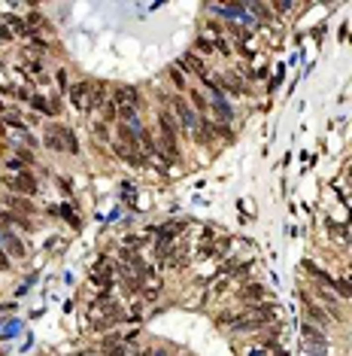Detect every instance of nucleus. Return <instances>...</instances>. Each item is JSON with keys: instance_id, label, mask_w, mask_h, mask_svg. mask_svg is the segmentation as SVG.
I'll return each instance as SVG.
<instances>
[{"instance_id": "obj_1", "label": "nucleus", "mask_w": 352, "mask_h": 356, "mask_svg": "<svg viewBox=\"0 0 352 356\" xmlns=\"http://www.w3.org/2000/svg\"><path fill=\"white\" fill-rule=\"evenodd\" d=\"M3 186L9 189V192H21V195H34V192H37V180H34L28 171L6 174V177H3Z\"/></svg>"}, {"instance_id": "obj_2", "label": "nucleus", "mask_w": 352, "mask_h": 356, "mask_svg": "<svg viewBox=\"0 0 352 356\" xmlns=\"http://www.w3.org/2000/svg\"><path fill=\"white\" fill-rule=\"evenodd\" d=\"M91 91L94 85L91 82H76V85H70V104L76 107V110H91Z\"/></svg>"}, {"instance_id": "obj_3", "label": "nucleus", "mask_w": 352, "mask_h": 356, "mask_svg": "<svg viewBox=\"0 0 352 356\" xmlns=\"http://www.w3.org/2000/svg\"><path fill=\"white\" fill-rule=\"evenodd\" d=\"M173 110H176V116H179V125L197 134V116H194V110H191L182 98H173Z\"/></svg>"}, {"instance_id": "obj_4", "label": "nucleus", "mask_w": 352, "mask_h": 356, "mask_svg": "<svg viewBox=\"0 0 352 356\" xmlns=\"http://www.w3.org/2000/svg\"><path fill=\"white\" fill-rule=\"evenodd\" d=\"M46 146L55 149V152H67V143H64V125H52L46 131Z\"/></svg>"}, {"instance_id": "obj_5", "label": "nucleus", "mask_w": 352, "mask_h": 356, "mask_svg": "<svg viewBox=\"0 0 352 356\" xmlns=\"http://www.w3.org/2000/svg\"><path fill=\"white\" fill-rule=\"evenodd\" d=\"M264 295H267V289L261 286V283H246V286L240 289V298H243V301H249V304H261V301H264Z\"/></svg>"}, {"instance_id": "obj_6", "label": "nucleus", "mask_w": 352, "mask_h": 356, "mask_svg": "<svg viewBox=\"0 0 352 356\" xmlns=\"http://www.w3.org/2000/svg\"><path fill=\"white\" fill-rule=\"evenodd\" d=\"M116 104H118V107H134V110H137V104H140V94H137V88H131V85H121V88H116Z\"/></svg>"}, {"instance_id": "obj_7", "label": "nucleus", "mask_w": 352, "mask_h": 356, "mask_svg": "<svg viewBox=\"0 0 352 356\" xmlns=\"http://www.w3.org/2000/svg\"><path fill=\"white\" fill-rule=\"evenodd\" d=\"M176 67H188V73H197L200 79H204L207 76V67H204V58H197V55H182L179 58V64H176Z\"/></svg>"}, {"instance_id": "obj_8", "label": "nucleus", "mask_w": 352, "mask_h": 356, "mask_svg": "<svg viewBox=\"0 0 352 356\" xmlns=\"http://www.w3.org/2000/svg\"><path fill=\"white\" fill-rule=\"evenodd\" d=\"M213 113L222 119V122H231V116H234V113H231V107L225 104V98H222V94H216V98H213Z\"/></svg>"}, {"instance_id": "obj_9", "label": "nucleus", "mask_w": 352, "mask_h": 356, "mask_svg": "<svg viewBox=\"0 0 352 356\" xmlns=\"http://www.w3.org/2000/svg\"><path fill=\"white\" fill-rule=\"evenodd\" d=\"M164 265H167V268H182V265H185V247L170 250V253L164 256Z\"/></svg>"}, {"instance_id": "obj_10", "label": "nucleus", "mask_w": 352, "mask_h": 356, "mask_svg": "<svg viewBox=\"0 0 352 356\" xmlns=\"http://www.w3.org/2000/svg\"><path fill=\"white\" fill-rule=\"evenodd\" d=\"M222 85H225V88H231L234 94H243V91H246V88H243V82H240L234 73H222Z\"/></svg>"}, {"instance_id": "obj_11", "label": "nucleus", "mask_w": 352, "mask_h": 356, "mask_svg": "<svg viewBox=\"0 0 352 356\" xmlns=\"http://www.w3.org/2000/svg\"><path fill=\"white\" fill-rule=\"evenodd\" d=\"M0 241L6 244V250H9L12 256H24V247L18 244V237H15V234H3V237H0Z\"/></svg>"}, {"instance_id": "obj_12", "label": "nucleus", "mask_w": 352, "mask_h": 356, "mask_svg": "<svg viewBox=\"0 0 352 356\" xmlns=\"http://www.w3.org/2000/svg\"><path fill=\"white\" fill-rule=\"evenodd\" d=\"M276 317V307H270V304H255V320H261V323H267V320H273Z\"/></svg>"}, {"instance_id": "obj_13", "label": "nucleus", "mask_w": 352, "mask_h": 356, "mask_svg": "<svg viewBox=\"0 0 352 356\" xmlns=\"http://www.w3.org/2000/svg\"><path fill=\"white\" fill-rule=\"evenodd\" d=\"M107 98H110L107 88H104V85H94V91H91V107H104Z\"/></svg>"}, {"instance_id": "obj_14", "label": "nucleus", "mask_w": 352, "mask_h": 356, "mask_svg": "<svg viewBox=\"0 0 352 356\" xmlns=\"http://www.w3.org/2000/svg\"><path fill=\"white\" fill-rule=\"evenodd\" d=\"M307 314H310V320H316V323H322V326L328 323V317H325V311H322V307H316V304H313L310 298H307Z\"/></svg>"}, {"instance_id": "obj_15", "label": "nucleus", "mask_w": 352, "mask_h": 356, "mask_svg": "<svg viewBox=\"0 0 352 356\" xmlns=\"http://www.w3.org/2000/svg\"><path fill=\"white\" fill-rule=\"evenodd\" d=\"M31 107H34V110H40V113H49V116L55 113V107L49 104L46 98H40V94H34V98H31Z\"/></svg>"}, {"instance_id": "obj_16", "label": "nucleus", "mask_w": 352, "mask_h": 356, "mask_svg": "<svg viewBox=\"0 0 352 356\" xmlns=\"http://www.w3.org/2000/svg\"><path fill=\"white\" fill-rule=\"evenodd\" d=\"M331 286L337 289V295H343V298H349V301H352V283H349V280H334Z\"/></svg>"}, {"instance_id": "obj_17", "label": "nucleus", "mask_w": 352, "mask_h": 356, "mask_svg": "<svg viewBox=\"0 0 352 356\" xmlns=\"http://www.w3.org/2000/svg\"><path fill=\"white\" fill-rule=\"evenodd\" d=\"M6 204L12 210H21V213H34V204L31 201H21V198H6Z\"/></svg>"}, {"instance_id": "obj_18", "label": "nucleus", "mask_w": 352, "mask_h": 356, "mask_svg": "<svg viewBox=\"0 0 352 356\" xmlns=\"http://www.w3.org/2000/svg\"><path fill=\"white\" fill-rule=\"evenodd\" d=\"M191 101H194V107L200 110V113H207V107H210V101L204 98V94H200V91H191Z\"/></svg>"}, {"instance_id": "obj_19", "label": "nucleus", "mask_w": 352, "mask_h": 356, "mask_svg": "<svg viewBox=\"0 0 352 356\" xmlns=\"http://www.w3.org/2000/svg\"><path fill=\"white\" fill-rule=\"evenodd\" d=\"M194 49H197L200 55H207V52H213V43H210L207 37H197V43H194Z\"/></svg>"}, {"instance_id": "obj_20", "label": "nucleus", "mask_w": 352, "mask_h": 356, "mask_svg": "<svg viewBox=\"0 0 352 356\" xmlns=\"http://www.w3.org/2000/svg\"><path fill=\"white\" fill-rule=\"evenodd\" d=\"M246 271H249L246 262H231V268H228V274H234V277H240V274H246Z\"/></svg>"}, {"instance_id": "obj_21", "label": "nucleus", "mask_w": 352, "mask_h": 356, "mask_svg": "<svg viewBox=\"0 0 352 356\" xmlns=\"http://www.w3.org/2000/svg\"><path fill=\"white\" fill-rule=\"evenodd\" d=\"M104 116H107V122H113V119L118 116V110H116V104H113V101H107V104H104Z\"/></svg>"}, {"instance_id": "obj_22", "label": "nucleus", "mask_w": 352, "mask_h": 356, "mask_svg": "<svg viewBox=\"0 0 352 356\" xmlns=\"http://www.w3.org/2000/svg\"><path fill=\"white\" fill-rule=\"evenodd\" d=\"M170 79H173L176 85H182V73H179V67H176V64H173V70H170Z\"/></svg>"}, {"instance_id": "obj_23", "label": "nucleus", "mask_w": 352, "mask_h": 356, "mask_svg": "<svg viewBox=\"0 0 352 356\" xmlns=\"http://www.w3.org/2000/svg\"><path fill=\"white\" fill-rule=\"evenodd\" d=\"M0 271H9V256L0 250Z\"/></svg>"}, {"instance_id": "obj_24", "label": "nucleus", "mask_w": 352, "mask_h": 356, "mask_svg": "<svg viewBox=\"0 0 352 356\" xmlns=\"http://www.w3.org/2000/svg\"><path fill=\"white\" fill-rule=\"evenodd\" d=\"M9 37H12V31H9V28L3 25V28H0V40H9Z\"/></svg>"}, {"instance_id": "obj_25", "label": "nucleus", "mask_w": 352, "mask_h": 356, "mask_svg": "<svg viewBox=\"0 0 352 356\" xmlns=\"http://www.w3.org/2000/svg\"><path fill=\"white\" fill-rule=\"evenodd\" d=\"M346 274H349V277H352V265H349V268H346Z\"/></svg>"}]
</instances>
